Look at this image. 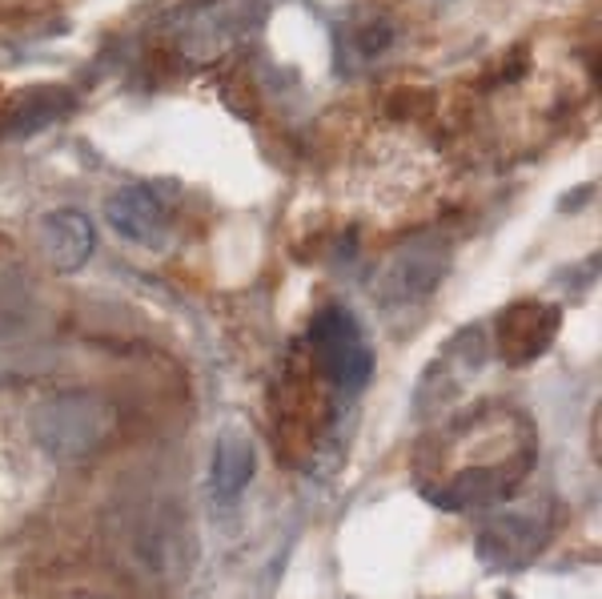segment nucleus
I'll return each mask as SVG.
<instances>
[{
	"label": "nucleus",
	"mask_w": 602,
	"mask_h": 599,
	"mask_svg": "<svg viewBox=\"0 0 602 599\" xmlns=\"http://www.w3.org/2000/svg\"><path fill=\"white\" fill-rule=\"evenodd\" d=\"M446 262H450V250L446 241L438 238H414L406 241L402 250L393 253L386 270L378 274V298L381 302H414L422 294H430L446 274Z\"/></svg>",
	"instance_id": "5"
},
{
	"label": "nucleus",
	"mask_w": 602,
	"mask_h": 599,
	"mask_svg": "<svg viewBox=\"0 0 602 599\" xmlns=\"http://www.w3.org/2000/svg\"><path fill=\"white\" fill-rule=\"evenodd\" d=\"M40 250L57 270H80L92 253V226L80 210H53L40 222Z\"/></svg>",
	"instance_id": "9"
},
{
	"label": "nucleus",
	"mask_w": 602,
	"mask_h": 599,
	"mask_svg": "<svg viewBox=\"0 0 602 599\" xmlns=\"http://www.w3.org/2000/svg\"><path fill=\"white\" fill-rule=\"evenodd\" d=\"M113 407L101 395L77 390V395H57L37 411V439L49 454L61 459H85L101 451V442L113 435Z\"/></svg>",
	"instance_id": "3"
},
{
	"label": "nucleus",
	"mask_w": 602,
	"mask_h": 599,
	"mask_svg": "<svg viewBox=\"0 0 602 599\" xmlns=\"http://www.w3.org/2000/svg\"><path fill=\"white\" fill-rule=\"evenodd\" d=\"M550 527H554L550 515H530V511L526 515H494L478 539V551L490 567H518L542 551Z\"/></svg>",
	"instance_id": "7"
},
{
	"label": "nucleus",
	"mask_w": 602,
	"mask_h": 599,
	"mask_svg": "<svg viewBox=\"0 0 602 599\" xmlns=\"http://www.w3.org/2000/svg\"><path fill=\"white\" fill-rule=\"evenodd\" d=\"M258 475V442L241 426H225L210 454V475H205V495L213 511H234L249 483Z\"/></svg>",
	"instance_id": "6"
},
{
	"label": "nucleus",
	"mask_w": 602,
	"mask_h": 599,
	"mask_svg": "<svg viewBox=\"0 0 602 599\" xmlns=\"http://www.w3.org/2000/svg\"><path fill=\"white\" fill-rule=\"evenodd\" d=\"M559 307L526 298V302H511L494 319V350L502 354V362L511 366H530L535 359H542L559 334Z\"/></svg>",
	"instance_id": "4"
},
{
	"label": "nucleus",
	"mask_w": 602,
	"mask_h": 599,
	"mask_svg": "<svg viewBox=\"0 0 602 599\" xmlns=\"http://www.w3.org/2000/svg\"><path fill=\"white\" fill-rule=\"evenodd\" d=\"M305 359L317 371L326 387L341 395H358L366 390L369 374H374V347L362 334V322L341 307H326L310 322L305 334Z\"/></svg>",
	"instance_id": "1"
},
{
	"label": "nucleus",
	"mask_w": 602,
	"mask_h": 599,
	"mask_svg": "<svg viewBox=\"0 0 602 599\" xmlns=\"http://www.w3.org/2000/svg\"><path fill=\"white\" fill-rule=\"evenodd\" d=\"M265 25V9L258 0H210L197 4L173 25V45L185 61L213 65L241 49L258 28Z\"/></svg>",
	"instance_id": "2"
},
{
	"label": "nucleus",
	"mask_w": 602,
	"mask_h": 599,
	"mask_svg": "<svg viewBox=\"0 0 602 599\" xmlns=\"http://www.w3.org/2000/svg\"><path fill=\"white\" fill-rule=\"evenodd\" d=\"M105 217L121 238L137 241V246H149V250L165 246V238H170L165 210H161V201L149 189H121V194H113L105 201Z\"/></svg>",
	"instance_id": "8"
}]
</instances>
